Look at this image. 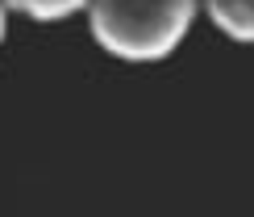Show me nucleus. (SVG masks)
I'll return each instance as SVG.
<instances>
[{"mask_svg":"<svg viewBox=\"0 0 254 217\" xmlns=\"http://www.w3.org/2000/svg\"><path fill=\"white\" fill-rule=\"evenodd\" d=\"M208 21L234 42H254V0H200Z\"/></svg>","mask_w":254,"mask_h":217,"instance_id":"2","label":"nucleus"},{"mask_svg":"<svg viewBox=\"0 0 254 217\" xmlns=\"http://www.w3.org/2000/svg\"><path fill=\"white\" fill-rule=\"evenodd\" d=\"M0 4H4V13H21V17H29V21L50 25V21L79 17L83 8H88V0H0Z\"/></svg>","mask_w":254,"mask_h":217,"instance_id":"3","label":"nucleus"},{"mask_svg":"<svg viewBox=\"0 0 254 217\" xmlns=\"http://www.w3.org/2000/svg\"><path fill=\"white\" fill-rule=\"evenodd\" d=\"M200 0H88V29L100 50L125 63H154L179 50Z\"/></svg>","mask_w":254,"mask_h":217,"instance_id":"1","label":"nucleus"},{"mask_svg":"<svg viewBox=\"0 0 254 217\" xmlns=\"http://www.w3.org/2000/svg\"><path fill=\"white\" fill-rule=\"evenodd\" d=\"M4 29H8V13H4V4H0V42H4Z\"/></svg>","mask_w":254,"mask_h":217,"instance_id":"4","label":"nucleus"}]
</instances>
